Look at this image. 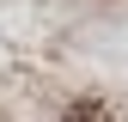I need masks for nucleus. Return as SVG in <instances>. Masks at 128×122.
Wrapping results in <instances>:
<instances>
[{
  "label": "nucleus",
  "instance_id": "1",
  "mask_svg": "<svg viewBox=\"0 0 128 122\" xmlns=\"http://www.w3.org/2000/svg\"><path fill=\"white\" fill-rule=\"evenodd\" d=\"M67 122H110V104L104 98H79V104H67Z\"/></svg>",
  "mask_w": 128,
  "mask_h": 122
}]
</instances>
